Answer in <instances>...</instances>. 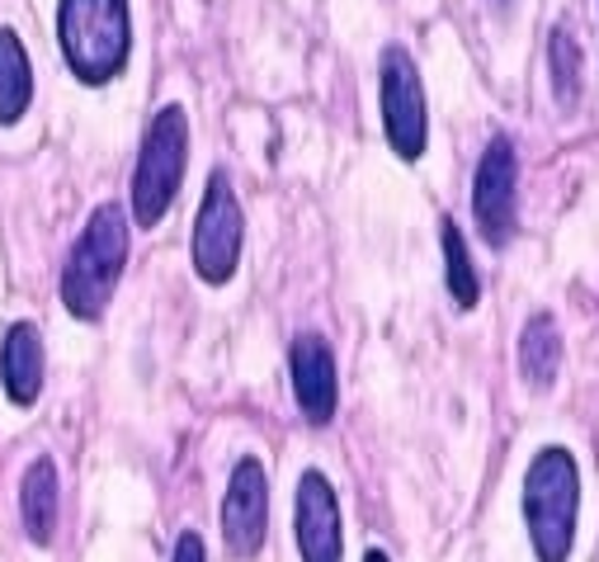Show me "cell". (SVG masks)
I'll return each instance as SVG.
<instances>
[{
    "mask_svg": "<svg viewBox=\"0 0 599 562\" xmlns=\"http://www.w3.org/2000/svg\"><path fill=\"white\" fill-rule=\"evenodd\" d=\"M170 562H208V549H203V539L194 535V529H184V535L176 539V553H170Z\"/></svg>",
    "mask_w": 599,
    "mask_h": 562,
    "instance_id": "obj_17",
    "label": "cell"
},
{
    "mask_svg": "<svg viewBox=\"0 0 599 562\" xmlns=\"http://www.w3.org/2000/svg\"><path fill=\"white\" fill-rule=\"evenodd\" d=\"M241 246H246V213L236 204L231 180L223 170H213L194 217V274L213 289L231 284L236 265H241Z\"/></svg>",
    "mask_w": 599,
    "mask_h": 562,
    "instance_id": "obj_5",
    "label": "cell"
},
{
    "mask_svg": "<svg viewBox=\"0 0 599 562\" xmlns=\"http://www.w3.org/2000/svg\"><path fill=\"white\" fill-rule=\"evenodd\" d=\"M524 525L539 562H566L576 543V515H580V468L572 449L543 445L524 468Z\"/></svg>",
    "mask_w": 599,
    "mask_h": 562,
    "instance_id": "obj_3",
    "label": "cell"
},
{
    "mask_svg": "<svg viewBox=\"0 0 599 562\" xmlns=\"http://www.w3.org/2000/svg\"><path fill=\"white\" fill-rule=\"evenodd\" d=\"M270 535V477L256 454L236 459L223 496V539L236 558H256Z\"/></svg>",
    "mask_w": 599,
    "mask_h": 562,
    "instance_id": "obj_7",
    "label": "cell"
},
{
    "mask_svg": "<svg viewBox=\"0 0 599 562\" xmlns=\"http://www.w3.org/2000/svg\"><path fill=\"white\" fill-rule=\"evenodd\" d=\"M500 5H510V0H500Z\"/></svg>",
    "mask_w": 599,
    "mask_h": 562,
    "instance_id": "obj_19",
    "label": "cell"
},
{
    "mask_svg": "<svg viewBox=\"0 0 599 562\" xmlns=\"http://www.w3.org/2000/svg\"><path fill=\"white\" fill-rule=\"evenodd\" d=\"M57 515H61V477H57V463L38 454L34 463L24 468V482H20V520H24V535L47 549L57 539Z\"/></svg>",
    "mask_w": 599,
    "mask_h": 562,
    "instance_id": "obj_12",
    "label": "cell"
},
{
    "mask_svg": "<svg viewBox=\"0 0 599 562\" xmlns=\"http://www.w3.org/2000/svg\"><path fill=\"white\" fill-rule=\"evenodd\" d=\"M189 166V114L180 104H161L147 123L137 166H133V223L156 227L176 204Z\"/></svg>",
    "mask_w": 599,
    "mask_h": 562,
    "instance_id": "obj_4",
    "label": "cell"
},
{
    "mask_svg": "<svg viewBox=\"0 0 599 562\" xmlns=\"http://www.w3.org/2000/svg\"><path fill=\"white\" fill-rule=\"evenodd\" d=\"M34 104V67L14 29L0 24V123H20Z\"/></svg>",
    "mask_w": 599,
    "mask_h": 562,
    "instance_id": "obj_14",
    "label": "cell"
},
{
    "mask_svg": "<svg viewBox=\"0 0 599 562\" xmlns=\"http://www.w3.org/2000/svg\"><path fill=\"white\" fill-rule=\"evenodd\" d=\"M377 90H383V133L387 147L402 156V161H420L425 143H430V109H425V86L416 71V57L402 48V43H387L383 48V76H377Z\"/></svg>",
    "mask_w": 599,
    "mask_h": 562,
    "instance_id": "obj_6",
    "label": "cell"
},
{
    "mask_svg": "<svg viewBox=\"0 0 599 562\" xmlns=\"http://www.w3.org/2000/svg\"><path fill=\"white\" fill-rule=\"evenodd\" d=\"M289 379H293L297 412H303L312 426H326V420L336 416V402H340V373H336V355H330L326 336H317V331L293 336Z\"/></svg>",
    "mask_w": 599,
    "mask_h": 562,
    "instance_id": "obj_10",
    "label": "cell"
},
{
    "mask_svg": "<svg viewBox=\"0 0 599 562\" xmlns=\"http://www.w3.org/2000/svg\"><path fill=\"white\" fill-rule=\"evenodd\" d=\"M515 184H519V161L510 137H491L472 176V213L477 227L491 246H506L515 232Z\"/></svg>",
    "mask_w": 599,
    "mask_h": 562,
    "instance_id": "obj_8",
    "label": "cell"
},
{
    "mask_svg": "<svg viewBox=\"0 0 599 562\" xmlns=\"http://www.w3.org/2000/svg\"><path fill=\"white\" fill-rule=\"evenodd\" d=\"M57 43L81 86H109L133 57L128 0H57Z\"/></svg>",
    "mask_w": 599,
    "mask_h": 562,
    "instance_id": "obj_2",
    "label": "cell"
},
{
    "mask_svg": "<svg viewBox=\"0 0 599 562\" xmlns=\"http://www.w3.org/2000/svg\"><path fill=\"white\" fill-rule=\"evenodd\" d=\"M293 535L303 562H340L344 558V529H340V502L321 468H307L297 477L293 496Z\"/></svg>",
    "mask_w": 599,
    "mask_h": 562,
    "instance_id": "obj_9",
    "label": "cell"
},
{
    "mask_svg": "<svg viewBox=\"0 0 599 562\" xmlns=\"http://www.w3.org/2000/svg\"><path fill=\"white\" fill-rule=\"evenodd\" d=\"M123 265H128V213L118 204H100L61 265V307L76 322H100L123 279Z\"/></svg>",
    "mask_w": 599,
    "mask_h": 562,
    "instance_id": "obj_1",
    "label": "cell"
},
{
    "mask_svg": "<svg viewBox=\"0 0 599 562\" xmlns=\"http://www.w3.org/2000/svg\"><path fill=\"white\" fill-rule=\"evenodd\" d=\"M519 373L533 393H547L562 373V331L547 312H533L519 331Z\"/></svg>",
    "mask_w": 599,
    "mask_h": 562,
    "instance_id": "obj_13",
    "label": "cell"
},
{
    "mask_svg": "<svg viewBox=\"0 0 599 562\" xmlns=\"http://www.w3.org/2000/svg\"><path fill=\"white\" fill-rule=\"evenodd\" d=\"M43 331L34 322H14L0 340V387L14 407H34L43 397Z\"/></svg>",
    "mask_w": 599,
    "mask_h": 562,
    "instance_id": "obj_11",
    "label": "cell"
},
{
    "mask_svg": "<svg viewBox=\"0 0 599 562\" xmlns=\"http://www.w3.org/2000/svg\"><path fill=\"white\" fill-rule=\"evenodd\" d=\"M364 562H387V553H383V549H369V553H364Z\"/></svg>",
    "mask_w": 599,
    "mask_h": 562,
    "instance_id": "obj_18",
    "label": "cell"
},
{
    "mask_svg": "<svg viewBox=\"0 0 599 562\" xmlns=\"http://www.w3.org/2000/svg\"><path fill=\"white\" fill-rule=\"evenodd\" d=\"M439 241H444V279H449V299L459 303L463 312L467 307H477L482 299V279L477 270H472V256H467V241H463V232L453 217H444L439 223Z\"/></svg>",
    "mask_w": 599,
    "mask_h": 562,
    "instance_id": "obj_16",
    "label": "cell"
},
{
    "mask_svg": "<svg viewBox=\"0 0 599 562\" xmlns=\"http://www.w3.org/2000/svg\"><path fill=\"white\" fill-rule=\"evenodd\" d=\"M547 76H553V95L562 109H576L580 104V81H586V57H580L572 29L557 24L547 34Z\"/></svg>",
    "mask_w": 599,
    "mask_h": 562,
    "instance_id": "obj_15",
    "label": "cell"
}]
</instances>
